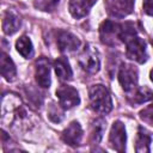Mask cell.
I'll return each instance as SVG.
<instances>
[{"mask_svg": "<svg viewBox=\"0 0 153 153\" xmlns=\"http://www.w3.org/2000/svg\"><path fill=\"white\" fill-rule=\"evenodd\" d=\"M126 140H127V134H126V128L124 124L120 121L114 122L110 135H109V145L111 148H114L117 152H124L126 149Z\"/></svg>", "mask_w": 153, "mask_h": 153, "instance_id": "obj_6", "label": "cell"}, {"mask_svg": "<svg viewBox=\"0 0 153 153\" xmlns=\"http://www.w3.org/2000/svg\"><path fill=\"white\" fill-rule=\"evenodd\" d=\"M153 98V92L143 86V87H139V88H134V93L131 94V98H130V102L133 104H142V103H146L148 100H151Z\"/></svg>", "mask_w": 153, "mask_h": 153, "instance_id": "obj_17", "label": "cell"}, {"mask_svg": "<svg viewBox=\"0 0 153 153\" xmlns=\"http://www.w3.org/2000/svg\"><path fill=\"white\" fill-rule=\"evenodd\" d=\"M56 96L59 98V104L62 109H72L80 103L78 91L69 85L60 86L56 90Z\"/></svg>", "mask_w": 153, "mask_h": 153, "instance_id": "obj_5", "label": "cell"}, {"mask_svg": "<svg viewBox=\"0 0 153 153\" xmlns=\"http://www.w3.org/2000/svg\"><path fill=\"white\" fill-rule=\"evenodd\" d=\"M104 5L110 17L121 19L131 13L134 8V0H105Z\"/></svg>", "mask_w": 153, "mask_h": 153, "instance_id": "obj_4", "label": "cell"}, {"mask_svg": "<svg viewBox=\"0 0 153 153\" xmlns=\"http://www.w3.org/2000/svg\"><path fill=\"white\" fill-rule=\"evenodd\" d=\"M151 135L142 128H139L137 139H136V152H149V145H151Z\"/></svg>", "mask_w": 153, "mask_h": 153, "instance_id": "obj_18", "label": "cell"}, {"mask_svg": "<svg viewBox=\"0 0 153 153\" xmlns=\"http://www.w3.org/2000/svg\"><path fill=\"white\" fill-rule=\"evenodd\" d=\"M59 2H60V0H35L33 5L36 8L41 10V11L51 12L55 10V7L57 6Z\"/></svg>", "mask_w": 153, "mask_h": 153, "instance_id": "obj_20", "label": "cell"}, {"mask_svg": "<svg viewBox=\"0 0 153 153\" xmlns=\"http://www.w3.org/2000/svg\"><path fill=\"white\" fill-rule=\"evenodd\" d=\"M140 117H141L145 122H147V123H149L151 126H153V104L149 105L148 108H146L145 110H142V111L140 112Z\"/></svg>", "mask_w": 153, "mask_h": 153, "instance_id": "obj_22", "label": "cell"}, {"mask_svg": "<svg viewBox=\"0 0 153 153\" xmlns=\"http://www.w3.org/2000/svg\"><path fill=\"white\" fill-rule=\"evenodd\" d=\"M57 47L63 53H71L79 48L80 41L76 36L68 31H60L57 35Z\"/></svg>", "mask_w": 153, "mask_h": 153, "instance_id": "obj_10", "label": "cell"}, {"mask_svg": "<svg viewBox=\"0 0 153 153\" xmlns=\"http://www.w3.org/2000/svg\"><path fill=\"white\" fill-rule=\"evenodd\" d=\"M118 80L126 92L133 91L137 85V69L133 65H122L118 73Z\"/></svg>", "mask_w": 153, "mask_h": 153, "instance_id": "obj_7", "label": "cell"}, {"mask_svg": "<svg viewBox=\"0 0 153 153\" xmlns=\"http://www.w3.org/2000/svg\"><path fill=\"white\" fill-rule=\"evenodd\" d=\"M149 75H151V80H152V81H153V69H152V71H151V74H149Z\"/></svg>", "mask_w": 153, "mask_h": 153, "instance_id": "obj_24", "label": "cell"}, {"mask_svg": "<svg viewBox=\"0 0 153 153\" xmlns=\"http://www.w3.org/2000/svg\"><path fill=\"white\" fill-rule=\"evenodd\" d=\"M91 108L98 114H108L112 109V100L108 88L103 85H94L90 88Z\"/></svg>", "mask_w": 153, "mask_h": 153, "instance_id": "obj_1", "label": "cell"}, {"mask_svg": "<svg viewBox=\"0 0 153 153\" xmlns=\"http://www.w3.org/2000/svg\"><path fill=\"white\" fill-rule=\"evenodd\" d=\"M79 65L90 74L97 73L100 68V60L97 49L92 45H87L79 56Z\"/></svg>", "mask_w": 153, "mask_h": 153, "instance_id": "obj_2", "label": "cell"}, {"mask_svg": "<svg viewBox=\"0 0 153 153\" xmlns=\"http://www.w3.org/2000/svg\"><path fill=\"white\" fill-rule=\"evenodd\" d=\"M96 1L97 0H71L69 12L74 18H82L90 12Z\"/></svg>", "mask_w": 153, "mask_h": 153, "instance_id": "obj_12", "label": "cell"}, {"mask_svg": "<svg viewBox=\"0 0 153 153\" xmlns=\"http://www.w3.org/2000/svg\"><path fill=\"white\" fill-rule=\"evenodd\" d=\"M105 128H106V123L104 120L102 118H98L93 123H92V130H91V140L93 143H98L102 137H103V134L105 131Z\"/></svg>", "mask_w": 153, "mask_h": 153, "instance_id": "obj_19", "label": "cell"}, {"mask_svg": "<svg viewBox=\"0 0 153 153\" xmlns=\"http://www.w3.org/2000/svg\"><path fill=\"white\" fill-rule=\"evenodd\" d=\"M16 48L17 51L25 59H30L33 55V48H32V43L30 41L29 37L26 36H22L17 42H16Z\"/></svg>", "mask_w": 153, "mask_h": 153, "instance_id": "obj_16", "label": "cell"}, {"mask_svg": "<svg viewBox=\"0 0 153 153\" xmlns=\"http://www.w3.org/2000/svg\"><path fill=\"white\" fill-rule=\"evenodd\" d=\"M143 11L147 14L153 16V0H143Z\"/></svg>", "mask_w": 153, "mask_h": 153, "instance_id": "obj_23", "label": "cell"}, {"mask_svg": "<svg viewBox=\"0 0 153 153\" xmlns=\"http://www.w3.org/2000/svg\"><path fill=\"white\" fill-rule=\"evenodd\" d=\"M54 68H55V73L57 75V78L62 81H67L71 80L73 76V72L72 68L69 66V62L66 57H59L57 60H55L54 62Z\"/></svg>", "mask_w": 153, "mask_h": 153, "instance_id": "obj_14", "label": "cell"}, {"mask_svg": "<svg viewBox=\"0 0 153 153\" xmlns=\"http://www.w3.org/2000/svg\"><path fill=\"white\" fill-rule=\"evenodd\" d=\"M62 140L65 143L69 145V146H78L80 145V141L82 139V129L81 126L79 124V122L74 121L72 122L62 133Z\"/></svg>", "mask_w": 153, "mask_h": 153, "instance_id": "obj_11", "label": "cell"}, {"mask_svg": "<svg viewBox=\"0 0 153 153\" xmlns=\"http://www.w3.org/2000/svg\"><path fill=\"white\" fill-rule=\"evenodd\" d=\"M126 45H127V50H126L127 57L139 63L146 62L148 56L146 53V42L142 38L134 36L126 42Z\"/></svg>", "mask_w": 153, "mask_h": 153, "instance_id": "obj_3", "label": "cell"}, {"mask_svg": "<svg viewBox=\"0 0 153 153\" xmlns=\"http://www.w3.org/2000/svg\"><path fill=\"white\" fill-rule=\"evenodd\" d=\"M35 76L41 87L47 88L50 86V63L47 57H39L36 61Z\"/></svg>", "mask_w": 153, "mask_h": 153, "instance_id": "obj_9", "label": "cell"}, {"mask_svg": "<svg viewBox=\"0 0 153 153\" xmlns=\"http://www.w3.org/2000/svg\"><path fill=\"white\" fill-rule=\"evenodd\" d=\"M120 30L121 24L114 23L111 20H105L102 23L99 27L100 33V41L109 45H115L120 39Z\"/></svg>", "mask_w": 153, "mask_h": 153, "instance_id": "obj_8", "label": "cell"}, {"mask_svg": "<svg viewBox=\"0 0 153 153\" xmlns=\"http://www.w3.org/2000/svg\"><path fill=\"white\" fill-rule=\"evenodd\" d=\"M48 117L50 118V121L55 122V123H59L63 120L65 115H63V111L60 109V106H57L56 104L51 103L49 109H48Z\"/></svg>", "mask_w": 153, "mask_h": 153, "instance_id": "obj_21", "label": "cell"}, {"mask_svg": "<svg viewBox=\"0 0 153 153\" xmlns=\"http://www.w3.org/2000/svg\"><path fill=\"white\" fill-rule=\"evenodd\" d=\"M1 74L7 81H13L17 75V69L13 61L5 53L1 54Z\"/></svg>", "mask_w": 153, "mask_h": 153, "instance_id": "obj_15", "label": "cell"}, {"mask_svg": "<svg viewBox=\"0 0 153 153\" xmlns=\"http://www.w3.org/2000/svg\"><path fill=\"white\" fill-rule=\"evenodd\" d=\"M20 26V19L19 17L12 12V11H6L4 19H2V31L6 35H13L14 32L18 31Z\"/></svg>", "mask_w": 153, "mask_h": 153, "instance_id": "obj_13", "label": "cell"}]
</instances>
